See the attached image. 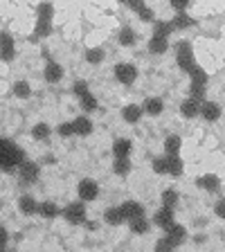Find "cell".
Listing matches in <instances>:
<instances>
[{
  "label": "cell",
  "instance_id": "obj_40",
  "mask_svg": "<svg viewBox=\"0 0 225 252\" xmlns=\"http://www.w3.org/2000/svg\"><path fill=\"white\" fill-rule=\"evenodd\" d=\"M120 2H124L126 7H131L133 11H140L144 7V0H120Z\"/></svg>",
  "mask_w": 225,
  "mask_h": 252
},
{
  "label": "cell",
  "instance_id": "obj_35",
  "mask_svg": "<svg viewBox=\"0 0 225 252\" xmlns=\"http://www.w3.org/2000/svg\"><path fill=\"white\" fill-rule=\"evenodd\" d=\"M120 43L122 45H133V43H135V32L131 30V27H124V30L120 32Z\"/></svg>",
  "mask_w": 225,
  "mask_h": 252
},
{
  "label": "cell",
  "instance_id": "obj_2",
  "mask_svg": "<svg viewBox=\"0 0 225 252\" xmlns=\"http://www.w3.org/2000/svg\"><path fill=\"white\" fill-rule=\"evenodd\" d=\"M52 16H54L52 2H41V5H38V18H36V27H34V38L50 36V32H52Z\"/></svg>",
  "mask_w": 225,
  "mask_h": 252
},
{
  "label": "cell",
  "instance_id": "obj_24",
  "mask_svg": "<svg viewBox=\"0 0 225 252\" xmlns=\"http://www.w3.org/2000/svg\"><path fill=\"white\" fill-rule=\"evenodd\" d=\"M104 219L108 225H122V223H124V216H122L120 207H108V210L104 212Z\"/></svg>",
  "mask_w": 225,
  "mask_h": 252
},
{
  "label": "cell",
  "instance_id": "obj_8",
  "mask_svg": "<svg viewBox=\"0 0 225 252\" xmlns=\"http://www.w3.org/2000/svg\"><path fill=\"white\" fill-rule=\"evenodd\" d=\"M0 59L2 61H11L14 59V38L7 32H0Z\"/></svg>",
  "mask_w": 225,
  "mask_h": 252
},
{
  "label": "cell",
  "instance_id": "obj_19",
  "mask_svg": "<svg viewBox=\"0 0 225 252\" xmlns=\"http://www.w3.org/2000/svg\"><path fill=\"white\" fill-rule=\"evenodd\" d=\"M129 225H131V232H135V234H147L151 223H149V219H144V214H140L129 220Z\"/></svg>",
  "mask_w": 225,
  "mask_h": 252
},
{
  "label": "cell",
  "instance_id": "obj_34",
  "mask_svg": "<svg viewBox=\"0 0 225 252\" xmlns=\"http://www.w3.org/2000/svg\"><path fill=\"white\" fill-rule=\"evenodd\" d=\"M30 84H27V81H16L14 84V94L16 97H21V99H27V97H30Z\"/></svg>",
  "mask_w": 225,
  "mask_h": 252
},
{
  "label": "cell",
  "instance_id": "obj_26",
  "mask_svg": "<svg viewBox=\"0 0 225 252\" xmlns=\"http://www.w3.org/2000/svg\"><path fill=\"white\" fill-rule=\"evenodd\" d=\"M171 25H173V30H185V27L194 25V18H192L189 14H185V11H180V14L171 21Z\"/></svg>",
  "mask_w": 225,
  "mask_h": 252
},
{
  "label": "cell",
  "instance_id": "obj_21",
  "mask_svg": "<svg viewBox=\"0 0 225 252\" xmlns=\"http://www.w3.org/2000/svg\"><path fill=\"white\" fill-rule=\"evenodd\" d=\"M122 117H124V122H129V124H135V122H140V117H142V106H137V104L126 106V108L122 110Z\"/></svg>",
  "mask_w": 225,
  "mask_h": 252
},
{
  "label": "cell",
  "instance_id": "obj_20",
  "mask_svg": "<svg viewBox=\"0 0 225 252\" xmlns=\"http://www.w3.org/2000/svg\"><path fill=\"white\" fill-rule=\"evenodd\" d=\"M164 164H167V173H171V176L183 173V160L178 158V153L176 156H164Z\"/></svg>",
  "mask_w": 225,
  "mask_h": 252
},
{
  "label": "cell",
  "instance_id": "obj_45",
  "mask_svg": "<svg viewBox=\"0 0 225 252\" xmlns=\"http://www.w3.org/2000/svg\"><path fill=\"white\" fill-rule=\"evenodd\" d=\"M171 5H173V7H176V9H180V11H183V9H185V7H187V5H189V0H171Z\"/></svg>",
  "mask_w": 225,
  "mask_h": 252
},
{
  "label": "cell",
  "instance_id": "obj_30",
  "mask_svg": "<svg viewBox=\"0 0 225 252\" xmlns=\"http://www.w3.org/2000/svg\"><path fill=\"white\" fill-rule=\"evenodd\" d=\"M79 101H81V108L84 110H97V99L93 97V93L79 94Z\"/></svg>",
  "mask_w": 225,
  "mask_h": 252
},
{
  "label": "cell",
  "instance_id": "obj_1",
  "mask_svg": "<svg viewBox=\"0 0 225 252\" xmlns=\"http://www.w3.org/2000/svg\"><path fill=\"white\" fill-rule=\"evenodd\" d=\"M25 160L23 151L9 140H0V169L2 171H14L18 164Z\"/></svg>",
  "mask_w": 225,
  "mask_h": 252
},
{
  "label": "cell",
  "instance_id": "obj_18",
  "mask_svg": "<svg viewBox=\"0 0 225 252\" xmlns=\"http://www.w3.org/2000/svg\"><path fill=\"white\" fill-rule=\"evenodd\" d=\"M198 187L207 189V191H219L221 180H219V176H214V173H207V176H200L198 178Z\"/></svg>",
  "mask_w": 225,
  "mask_h": 252
},
{
  "label": "cell",
  "instance_id": "obj_29",
  "mask_svg": "<svg viewBox=\"0 0 225 252\" xmlns=\"http://www.w3.org/2000/svg\"><path fill=\"white\" fill-rule=\"evenodd\" d=\"M32 137H34V140H38V142L47 140V137H50V126H47V124H36L34 128H32Z\"/></svg>",
  "mask_w": 225,
  "mask_h": 252
},
{
  "label": "cell",
  "instance_id": "obj_38",
  "mask_svg": "<svg viewBox=\"0 0 225 252\" xmlns=\"http://www.w3.org/2000/svg\"><path fill=\"white\" fill-rule=\"evenodd\" d=\"M57 133H59L61 137L74 135V133H72V122H63V124H59V126H57Z\"/></svg>",
  "mask_w": 225,
  "mask_h": 252
},
{
  "label": "cell",
  "instance_id": "obj_33",
  "mask_svg": "<svg viewBox=\"0 0 225 252\" xmlns=\"http://www.w3.org/2000/svg\"><path fill=\"white\" fill-rule=\"evenodd\" d=\"M192 84H200V86H207V74H205L203 68H198V65H194V70H192Z\"/></svg>",
  "mask_w": 225,
  "mask_h": 252
},
{
  "label": "cell",
  "instance_id": "obj_25",
  "mask_svg": "<svg viewBox=\"0 0 225 252\" xmlns=\"http://www.w3.org/2000/svg\"><path fill=\"white\" fill-rule=\"evenodd\" d=\"M180 147H183V140H180L178 135H169L167 140H164V153H167V156H176V153L180 151Z\"/></svg>",
  "mask_w": 225,
  "mask_h": 252
},
{
  "label": "cell",
  "instance_id": "obj_12",
  "mask_svg": "<svg viewBox=\"0 0 225 252\" xmlns=\"http://www.w3.org/2000/svg\"><path fill=\"white\" fill-rule=\"evenodd\" d=\"M120 212H122V216H124V220H131V219H135V216L144 214V207H142L140 203H135V200H126L120 207Z\"/></svg>",
  "mask_w": 225,
  "mask_h": 252
},
{
  "label": "cell",
  "instance_id": "obj_41",
  "mask_svg": "<svg viewBox=\"0 0 225 252\" xmlns=\"http://www.w3.org/2000/svg\"><path fill=\"white\" fill-rule=\"evenodd\" d=\"M72 90H74V94H84V93H88V84L86 81H74V86H72Z\"/></svg>",
  "mask_w": 225,
  "mask_h": 252
},
{
  "label": "cell",
  "instance_id": "obj_5",
  "mask_svg": "<svg viewBox=\"0 0 225 252\" xmlns=\"http://www.w3.org/2000/svg\"><path fill=\"white\" fill-rule=\"evenodd\" d=\"M115 79L124 86H131L137 79V68L131 65V63H117L115 65Z\"/></svg>",
  "mask_w": 225,
  "mask_h": 252
},
{
  "label": "cell",
  "instance_id": "obj_39",
  "mask_svg": "<svg viewBox=\"0 0 225 252\" xmlns=\"http://www.w3.org/2000/svg\"><path fill=\"white\" fill-rule=\"evenodd\" d=\"M153 171L156 173H167V164H164V158H153Z\"/></svg>",
  "mask_w": 225,
  "mask_h": 252
},
{
  "label": "cell",
  "instance_id": "obj_11",
  "mask_svg": "<svg viewBox=\"0 0 225 252\" xmlns=\"http://www.w3.org/2000/svg\"><path fill=\"white\" fill-rule=\"evenodd\" d=\"M162 110H164V104L160 97H149V99H144V104H142V113H147V115L158 117Z\"/></svg>",
  "mask_w": 225,
  "mask_h": 252
},
{
  "label": "cell",
  "instance_id": "obj_36",
  "mask_svg": "<svg viewBox=\"0 0 225 252\" xmlns=\"http://www.w3.org/2000/svg\"><path fill=\"white\" fill-rule=\"evenodd\" d=\"M171 32H173L171 21H169V23H164V21H158V23H156V32H153V34H160V36H169Z\"/></svg>",
  "mask_w": 225,
  "mask_h": 252
},
{
  "label": "cell",
  "instance_id": "obj_23",
  "mask_svg": "<svg viewBox=\"0 0 225 252\" xmlns=\"http://www.w3.org/2000/svg\"><path fill=\"white\" fill-rule=\"evenodd\" d=\"M36 212H38L41 216H45V219H57V216L61 214V210H59L54 203H50V200H45L43 205H38Z\"/></svg>",
  "mask_w": 225,
  "mask_h": 252
},
{
  "label": "cell",
  "instance_id": "obj_22",
  "mask_svg": "<svg viewBox=\"0 0 225 252\" xmlns=\"http://www.w3.org/2000/svg\"><path fill=\"white\" fill-rule=\"evenodd\" d=\"M198 108H200V104H198V99H194V97H189V99H185L183 101V106H180V113H183L185 117H196L198 115Z\"/></svg>",
  "mask_w": 225,
  "mask_h": 252
},
{
  "label": "cell",
  "instance_id": "obj_28",
  "mask_svg": "<svg viewBox=\"0 0 225 252\" xmlns=\"http://www.w3.org/2000/svg\"><path fill=\"white\" fill-rule=\"evenodd\" d=\"M117 176H126V173L131 171V162H129V158H115V164H113Z\"/></svg>",
  "mask_w": 225,
  "mask_h": 252
},
{
  "label": "cell",
  "instance_id": "obj_42",
  "mask_svg": "<svg viewBox=\"0 0 225 252\" xmlns=\"http://www.w3.org/2000/svg\"><path fill=\"white\" fill-rule=\"evenodd\" d=\"M156 248H158V250H173V248H176V246H173V243L169 241L167 236H164V239H160V241L156 243Z\"/></svg>",
  "mask_w": 225,
  "mask_h": 252
},
{
  "label": "cell",
  "instance_id": "obj_4",
  "mask_svg": "<svg viewBox=\"0 0 225 252\" xmlns=\"http://www.w3.org/2000/svg\"><path fill=\"white\" fill-rule=\"evenodd\" d=\"M63 216L68 223L72 225H81L86 223V207H84V200H77V203H70L65 210H63Z\"/></svg>",
  "mask_w": 225,
  "mask_h": 252
},
{
  "label": "cell",
  "instance_id": "obj_17",
  "mask_svg": "<svg viewBox=\"0 0 225 252\" xmlns=\"http://www.w3.org/2000/svg\"><path fill=\"white\" fill-rule=\"evenodd\" d=\"M131 149H133V144H131V140H126V137H120V140L113 142V153H115V158H129Z\"/></svg>",
  "mask_w": 225,
  "mask_h": 252
},
{
  "label": "cell",
  "instance_id": "obj_31",
  "mask_svg": "<svg viewBox=\"0 0 225 252\" xmlns=\"http://www.w3.org/2000/svg\"><path fill=\"white\" fill-rule=\"evenodd\" d=\"M178 203V191L176 189H164L162 191V205L164 207H176Z\"/></svg>",
  "mask_w": 225,
  "mask_h": 252
},
{
  "label": "cell",
  "instance_id": "obj_10",
  "mask_svg": "<svg viewBox=\"0 0 225 252\" xmlns=\"http://www.w3.org/2000/svg\"><path fill=\"white\" fill-rule=\"evenodd\" d=\"M21 178H23V183H36L38 180V164H34V162H25L23 160L21 162Z\"/></svg>",
  "mask_w": 225,
  "mask_h": 252
},
{
  "label": "cell",
  "instance_id": "obj_6",
  "mask_svg": "<svg viewBox=\"0 0 225 252\" xmlns=\"http://www.w3.org/2000/svg\"><path fill=\"white\" fill-rule=\"evenodd\" d=\"M77 191H79V198L84 200V203H88V200L97 198V194H99V185L95 183L93 178H84L81 183H79Z\"/></svg>",
  "mask_w": 225,
  "mask_h": 252
},
{
  "label": "cell",
  "instance_id": "obj_27",
  "mask_svg": "<svg viewBox=\"0 0 225 252\" xmlns=\"http://www.w3.org/2000/svg\"><path fill=\"white\" fill-rule=\"evenodd\" d=\"M18 207H21L23 214H36V200L32 198V196H23L21 200H18Z\"/></svg>",
  "mask_w": 225,
  "mask_h": 252
},
{
  "label": "cell",
  "instance_id": "obj_9",
  "mask_svg": "<svg viewBox=\"0 0 225 252\" xmlns=\"http://www.w3.org/2000/svg\"><path fill=\"white\" fill-rule=\"evenodd\" d=\"M198 113L205 117L207 122H216L221 117V106L216 101H203L198 108Z\"/></svg>",
  "mask_w": 225,
  "mask_h": 252
},
{
  "label": "cell",
  "instance_id": "obj_7",
  "mask_svg": "<svg viewBox=\"0 0 225 252\" xmlns=\"http://www.w3.org/2000/svg\"><path fill=\"white\" fill-rule=\"evenodd\" d=\"M164 232H167V239H169V241H171L176 248H178L180 243H185V239H187V230H185L183 225H178L176 220H173V223H171V225H169Z\"/></svg>",
  "mask_w": 225,
  "mask_h": 252
},
{
  "label": "cell",
  "instance_id": "obj_3",
  "mask_svg": "<svg viewBox=\"0 0 225 252\" xmlns=\"http://www.w3.org/2000/svg\"><path fill=\"white\" fill-rule=\"evenodd\" d=\"M176 63H178V68L183 70V72H192L196 65L194 61V50H192V45H189L187 41H180L178 45H176Z\"/></svg>",
  "mask_w": 225,
  "mask_h": 252
},
{
  "label": "cell",
  "instance_id": "obj_43",
  "mask_svg": "<svg viewBox=\"0 0 225 252\" xmlns=\"http://www.w3.org/2000/svg\"><path fill=\"white\" fill-rule=\"evenodd\" d=\"M7 241H9V234H7V230L2 225H0V252L7 248Z\"/></svg>",
  "mask_w": 225,
  "mask_h": 252
},
{
  "label": "cell",
  "instance_id": "obj_16",
  "mask_svg": "<svg viewBox=\"0 0 225 252\" xmlns=\"http://www.w3.org/2000/svg\"><path fill=\"white\" fill-rule=\"evenodd\" d=\"M149 50L153 54H164L169 50V41L167 36H160V34H153V38L149 41Z\"/></svg>",
  "mask_w": 225,
  "mask_h": 252
},
{
  "label": "cell",
  "instance_id": "obj_32",
  "mask_svg": "<svg viewBox=\"0 0 225 252\" xmlns=\"http://www.w3.org/2000/svg\"><path fill=\"white\" fill-rule=\"evenodd\" d=\"M86 61L93 63V65L101 63L104 61V50H101V47H93V50H88V52H86Z\"/></svg>",
  "mask_w": 225,
  "mask_h": 252
},
{
  "label": "cell",
  "instance_id": "obj_14",
  "mask_svg": "<svg viewBox=\"0 0 225 252\" xmlns=\"http://www.w3.org/2000/svg\"><path fill=\"white\" fill-rule=\"evenodd\" d=\"M153 223H156L158 227H162V230H167V227L173 223V207H162V210H160V212L156 214Z\"/></svg>",
  "mask_w": 225,
  "mask_h": 252
},
{
  "label": "cell",
  "instance_id": "obj_15",
  "mask_svg": "<svg viewBox=\"0 0 225 252\" xmlns=\"http://www.w3.org/2000/svg\"><path fill=\"white\" fill-rule=\"evenodd\" d=\"M61 77H63L61 65L54 61H47V65H45V81L47 84H57V81H61Z\"/></svg>",
  "mask_w": 225,
  "mask_h": 252
},
{
  "label": "cell",
  "instance_id": "obj_13",
  "mask_svg": "<svg viewBox=\"0 0 225 252\" xmlns=\"http://www.w3.org/2000/svg\"><path fill=\"white\" fill-rule=\"evenodd\" d=\"M72 133L74 135H81V137L90 135V133H93V122H90L88 117H77V120L72 122Z\"/></svg>",
  "mask_w": 225,
  "mask_h": 252
},
{
  "label": "cell",
  "instance_id": "obj_37",
  "mask_svg": "<svg viewBox=\"0 0 225 252\" xmlns=\"http://www.w3.org/2000/svg\"><path fill=\"white\" fill-rule=\"evenodd\" d=\"M137 16H140L144 23H153V21H156V14H153V9H151V7H147V5L137 11Z\"/></svg>",
  "mask_w": 225,
  "mask_h": 252
},
{
  "label": "cell",
  "instance_id": "obj_44",
  "mask_svg": "<svg viewBox=\"0 0 225 252\" xmlns=\"http://www.w3.org/2000/svg\"><path fill=\"white\" fill-rule=\"evenodd\" d=\"M216 216H219V219H225V200H219V203H216Z\"/></svg>",
  "mask_w": 225,
  "mask_h": 252
}]
</instances>
